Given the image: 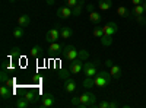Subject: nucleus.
<instances>
[{
    "label": "nucleus",
    "mask_w": 146,
    "mask_h": 108,
    "mask_svg": "<svg viewBox=\"0 0 146 108\" xmlns=\"http://www.w3.org/2000/svg\"><path fill=\"white\" fill-rule=\"evenodd\" d=\"M10 58H19L21 57V48L19 47H13V48L10 50Z\"/></svg>",
    "instance_id": "nucleus-30"
},
{
    "label": "nucleus",
    "mask_w": 146,
    "mask_h": 108,
    "mask_svg": "<svg viewBox=\"0 0 146 108\" xmlns=\"http://www.w3.org/2000/svg\"><path fill=\"white\" fill-rule=\"evenodd\" d=\"M9 2H10V3H15V2H16V0H9Z\"/></svg>",
    "instance_id": "nucleus-43"
},
{
    "label": "nucleus",
    "mask_w": 146,
    "mask_h": 108,
    "mask_svg": "<svg viewBox=\"0 0 146 108\" xmlns=\"http://www.w3.org/2000/svg\"><path fill=\"white\" fill-rule=\"evenodd\" d=\"M60 38V25H56V28L50 29L47 34H45V41L47 42H56L57 40Z\"/></svg>",
    "instance_id": "nucleus-5"
},
{
    "label": "nucleus",
    "mask_w": 146,
    "mask_h": 108,
    "mask_svg": "<svg viewBox=\"0 0 146 108\" xmlns=\"http://www.w3.org/2000/svg\"><path fill=\"white\" fill-rule=\"evenodd\" d=\"M98 107H100V108H110V102H108V101H101V102L98 104Z\"/></svg>",
    "instance_id": "nucleus-36"
},
{
    "label": "nucleus",
    "mask_w": 146,
    "mask_h": 108,
    "mask_svg": "<svg viewBox=\"0 0 146 108\" xmlns=\"http://www.w3.org/2000/svg\"><path fill=\"white\" fill-rule=\"evenodd\" d=\"M10 95H12V92H10V89H9L7 86H0V97H2L3 101L9 99Z\"/></svg>",
    "instance_id": "nucleus-20"
},
{
    "label": "nucleus",
    "mask_w": 146,
    "mask_h": 108,
    "mask_svg": "<svg viewBox=\"0 0 146 108\" xmlns=\"http://www.w3.org/2000/svg\"><path fill=\"white\" fill-rule=\"evenodd\" d=\"M85 5V0H79V3L75 6V7H72V12H73V16H79L82 13V7Z\"/></svg>",
    "instance_id": "nucleus-21"
},
{
    "label": "nucleus",
    "mask_w": 146,
    "mask_h": 108,
    "mask_svg": "<svg viewBox=\"0 0 146 108\" xmlns=\"http://www.w3.org/2000/svg\"><path fill=\"white\" fill-rule=\"evenodd\" d=\"M18 108H28L29 105H31V102L29 101H27L25 98H19L18 101H16V104H15Z\"/></svg>",
    "instance_id": "nucleus-26"
},
{
    "label": "nucleus",
    "mask_w": 146,
    "mask_h": 108,
    "mask_svg": "<svg viewBox=\"0 0 146 108\" xmlns=\"http://www.w3.org/2000/svg\"><path fill=\"white\" fill-rule=\"evenodd\" d=\"M23 34H25V32H23V27H18V28H15L13 29V38H16V40H21L22 37H23Z\"/></svg>",
    "instance_id": "nucleus-25"
},
{
    "label": "nucleus",
    "mask_w": 146,
    "mask_h": 108,
    "mask_svg": "<svg viewBox=\"0 0 146 108\" xmlns=\"http://www.w3.org/2000/svg\"><path fill=\"white\" fill-rule=\"evenodd\" d=\"M111 70H110V73H111V76L114 78V79H120L121 78V73H123V72H121V67L120 66H117V64H114L113 67H110Z\"/></svg>",
    "instance_id": "nucleus-18"
},
{
    "label": "nucleus",
    "mask_w": 146,
    "mask_h": 108,
    "mask_svg": "<svg viewBox=\"0 0 146 108\" xmlns=\"http://www.w3.org/2000/svg\"><path fill=\"white\" fill-rule=\"evenodd\" d=\"M94 86H95V79H94V78H89V76L85 78V80H83V88L91 89V88H94Z\"/></svg>",
    "instance_id": "nucleus-23"
},
{
    "label": "nucleus",
    "mask_w": 146,
    "mask_h": 108,
    "mask_svg": "<svg viewBox=\"0 0 146 108\" xmlns=\"http://www.w3.org/2000/svg\"><path fill=\"white\" fill-rule=\"evenodd\" d=\"M45 3H47L48 6H53V5L56 3V0H45Z\"/></svg>",
    "instance_id": "nucleus-40"
},
{
    "label": "nucleus",
    "mask_w": 146,
    "mask_h": 108,
    "mask_svg": "<svg viewBox=\"0 0 146 108\" xmlns=\"http://www.w3.org/2000/svg\"><path fill=\"white\" fill-rule=\"evenodd\" d=\"M94 79H95V86H96V88H105V86H108L110 83H111V80H113L114 78L111 76V73H110V72H107V70H100L98 73L94 76Z\"/></svg>",
    "instance_id": "nucleus-1"
},
{
    "label": "nucleus",
    "mask_w": 146,
    "mask_h": 108,
    "mask_svg": "<svg viewBox=\"0 0 146 108\" xmlns=\"http://www.w3.org/2000/svg\"><path fill=\"white\" fill-rule=\"evenodd\" d=\"M29 23H31V18L28 16V15H21L19 18H18V25H21V27H29Z\"/></svg>",
    "instance_id": "nucleus-16"
},
{
    "label": "nucleus",
    "mask_w": 146,
    "mask_h": 108,
    "mask_svg": "<svg viewBox=\"0 0 146 108\" xmlns=\"http://www.w3.org/2000/svg\"><path fill=\"white\" fill-rule=\"evenodd\" d=\"M72 35H73L72 28H69V27H60V38H62V40H69Z\"/></svg>",
    "instance_id": "nucleus-13"
},
{
    "label": "nucleus",
    "mask_w": 146,
    "mask_h": 108,
    "mask_svg": "<svg viewBox=\"0 0 146 108\" xmlns=\"http://www.w3.org/2000/svg\"><path fill=\"white\" fill-rule=\"evenodd\" d=\"M92 35L95 38H101L104 35V27H95L94 31H92Z\"/></svg>",
    "instance_id": "nucleus-27"
},
{
    "label": "nucleus",
    "mask_w": 146,
    "mask_h": 108,
    "mask_svg": "<svg viewBox=\"0 0 146 108\" xmlns=\"http://www.w3.org/2000/svg\"><path fill=\"white\" fill-rule=\"evenodd\" d=\"M98 7H100V10H108V9H111L113 7V2L111 0H100L98 2Z\"/></svg>",
    "instance_id": "nucleus-17"
},
{
    "label": "nucleus",
    "mask_w": 146,
    "mask_h": 108,
    "mask_svg": "<svg viewBox=\"0 0 146 108\" xmlns=\"http://www.w3.org/2000/svg\"><path fill=\"white\" fill-rule=\"evenodd\" d=\"M10 60H12L10 57L3 60V62H2V69H6V70H7V67H9V62H10Z\"/></svg>",
    "instance_id": "nucleus-35"
},
{
    "label": "nucleus",
    "mask_w": 146,
    "mask_h": 108,
    "mask_svg": "<svg viewBox=\"0 0 146 108\" xmlns=\"http://www.w3.org/2000/svg\"><path fill=\"white\" fill-rule=\"evenodd\" d=\"M89 21L92 22V23H95V25H98V23L102 21V16H101V13H100V12H91V13H89Z\"/></svg>",
    "instance_id": "nucleus-15"
},
{
    "label": "nucleus",
    "mask_w": 146,
    "mask_h": 108,
    "mask_svg": "<svg viewBox=\"0 0 146 108\" xmlns=\"http://www.w3.org/2000/svg\"><path fill=\"white\" fill-rule=\"evenodd\" d=\"M117 107V102L115 101H111V102H110V108H115Z\"/></svg>",
    "instance_id": "nucleus-41"
},
{
    "label": "nucleus",
    "mask_w": 146,
    "mask_h": 108,
    "mask_svg": "<svg viewBox=\"0 0 146 108\" xmlns=\"http://www.w3.org/2000/svg\"><path fill=\"white\" fill-rule=\"evenodd\" d=\"M101 42L104 47H110L113 44V35H102L101 37Z\"/></svg>",
    "instance_id": "nucleus-24"
},
{
    "label": "nucleus",
    "mask_w": 146,
    "mask_h": 108,
    "mask_svg": "<svg viewBox=\"0 0 146 108\" xmlns=\"http://www.w3.org/2000/svg\"><path fill=\"white\" fill-rule=\"evenodd\" d=\"M142 6H143V9H145V13H146V0H143V3H142Z\"/></svg>",
    "instance_id": "nucleus-42"
},
{
    "label": "nucleus",
    "mask_w": 146,
    "mask_h": 108,
    "mask_svg": "<svg viewBox=\"0 0 146 108\" xmlns=\"http://www.w3.org/2000/svg\"><path fill=\"white\" fill-rule=\"evenodd\" d=\"M78 58H80L82 62H88V58H89V51H88V50H79Z\"/></svg>",
    "instance_id": "nucleus-28"
},
{
    "label": "nucleus",
    "mask_w": 146,
    "mask_h": 108,
    "mask_svg": "<svg viewBox=\"0 0 146 108\" xmlns=\"http://www.w3.org/2000/svg\"><path fill=\"white\" fill-rule=\"evenodd\" d=\"M135 21L139 23V25H142V27L146 25V18H145L143 15H137V16H135Z\"/></svg>",
    "instance_id": "nucleus-31"
},
{
    "label": "nucleus",
    "mask_w": 146,
    "mask_h": 108,
    "mask_svg": "<svg viewBox=\"0 0 146 108\" xmlns=\"http://www.w3.org/2000/svg\"><path fill=\"white\" fill-rule=\"evenodd\" d=\"M101 62L98 58L94 60V62H88V63H83V75L85 76H89V78H94L96 73H98V67H100Z\"/></svg>",
    "instance_id": "nucleus-3"
},
{
    "label": "nucleus",
    "mask_w": 146,
    "mask_h": 108,
    "mask_svg": "<svg viewBox=\"0 0 146 108\" xmlns=\"http://www.w3.org/2000/svg\"><path fill=\"white\" fill-rule=\"evenodd\" d=\"M23 98H25L27 101H29L31 104H35L36 101H38V93H36L35 91H28Z\"/></svg>",
    "instance_id": "nucleus-14"
},
{
    "label": "nucleus",
    "mask_w": 146,
    "mask_h": 108,
    "mask_svg": "<svg viewBox=\"0 0 146 108\" xmlns=\"http://www.w3.org/2000/svg\"><path fill=\"white\" fill-rule=\"evenodd\" d=\"M70 73H72L70 70H62V72H60V75H58V78L63 79V80H66V79L70 78Z\"/></svg>",
    "instance_id": "nucleus-32"
},
{
    "label": "nucleus",
    "mask_w": 146,
    "mask_h": 108,
    "mask_svg": "<svg viewBox=\"0 0 146 108\" xmlns=\"http://www.w3.org/2000/svg\"><path fill=\"white\" fill-rule=\"evenodd\" d=\"M42 51H44V50H42V47L36 44V45H34L32 48H31L29 56H31V57H40V56L42 54Z\"/></svg>",
    "instance_id": "nucleus-19"
},
{
    "label": "nucleus",
    "mask_w": 146,
    "mask_h": 108,
    "mask_svg": "<svg viewBox=\"0 0 146 108\" xmlns=\"http://www.w3.org/2000/svg\"><path fill=\"white\" fill-rule=\"evenodd\" d=\"M70 104H72L73 107H80V99H79V97H73V98L70 99Z\"/></svg>",
    "instance_id": "nucleus-33"
},
{
    "label": "nucleus",
    "mask_w": 146,
    "mask_h": 108,
    "mask_svg": "<svg viewBox=\"0 0 146 108\" xmlns=\"http://www.w3.org/2000/svg\"><path fill=\"white\" fill-rule=\"evenodd\" d=\"M117 15H118L120 18L133 19V18H131V12H130L127 7H124V6H118V7H117Z\"/></svg>",
    "instance_id": "nucleus-12"
},
{
    "label": "nucleus",
    "mask_w": 146,
    "mask_h": 108,
    "mask_svg": "<svg viewBox=\"0 0 146 108\" xmlns=\"http://www.w3.org/2000/svg\"><path fill=\"white\" fill-rule=\"evenodd\" d=\"M104 64H105L107 67H113V66H114V62H113V60H111V58H107Z\"/></svg>",
    "instance_id": "nucleus-37"
},
{
    "label": "nucleus",
    "mask_w": 146,
    "mask_h": 108,
    "mask_svg": "<svg viewBox=\"0 0 146 108\" xmlns=\"http://www.w3.org/2000/svg\"><path fill=\"white\" fill-rule=\"evenodd\" d=\"M76 88H78L76 80H73L72 78H69V79L64 80V85H63V91H64V92L72 93V92H75V91H76Z\"/></svg>",
    "instance_id": "nucleus-9"
},
{
    "label": "nucleus",
    "mask_w": 146,
    "mask_h": 108,
    "mask_svg": "<svg viewBox=\"0 0 146 108\" xmlns=\"http://www.w3.org/2000/svg\"><path fill=\"white\" fill-rule=\"evenodd\" d=\"M137 15H145V9H143L142 5H136L131 10V18L133 19H135V16H137Z\"/></svg>",
    "instance_id": "nucleus-22"
},
{
    "label": "nucleus",
    "mask_w": 146,
    "mask_h": 108,
    "mask_svg": "<svg viewBox=\"0 0 146 108\" xmlns=\"http://www.w3.org/2000/svg\"><path fill=\"white\" fill-rule=\"evenodd\" d=\"M118 31V27L115 22H108L104 27V35H114Z\"/></svg>",
    "instance_id": "nucleus-10"
},
{
    "label": "nucleus",
    "mask_w": 146,
    "mask_h": 108,
    "mask_svg": "<svg viewBox=\"0 0 146 108\" xmlns=\"http://www.w3.org/2000/svg\"><path fill=\"white\" fill-rule=\"evenodd\" d=\"M56 104V98L53 93H44L41 97V108H51Z\"/></svg>",
    "instance_id": "nucleus-6"
},
{
    "label": "nucleus",
    "mask_w": 146,
    "mask_h": 108,
    "mask_svg": "<svg viewBox=\"0 0 146 108\" xmlns=\"http://www.w3.org/2000/svg\"><path fill=\"white\" fill-rule=\"evenodd\" d=\"M78 54H79V51L73 45H64L62 50V56L66 60H69V62H73L75 58H78Z\"/></svg>",
    "instance_id": "nucleus-4"
},
{
    "label": "nucleus",
    "mask_w": 146,
    "mask_h": 108,
    "mask_svg": "<svg viewBox=\"0 0 146 108\" xmlns=\"http://www.w3.org/2000/svg\"><path fill=\"white\" fill-rule=\"evenodd\" d=\"M86 10L91 13V12H94V10H95V6H94L92 3H91V5H86Z\"/></svg>",
    "instance_id": "nucleus-38"
},
{
    "label": "nucleus",
    "mask_w": 146,
    "mask_h": 108,
    "mask_svg": "<svg viewBox=\"0 0 146 108\" xmlns=\"http://www.w3.org/2000/svg\"><path fill=\"white\" fill-rule=\"evenodd\" d=\"M69 70L72 72V75H79L80 72L83 70V62L80 58H75L73 62H70Z\"/></svg>",
    "instance_id": "nucleus-7"
},
{
    "label": "nucleus",
    "mask_w": 146,
    "mask_h": 108,
    "mask_svg": "<svg viewBox=\"0 0 146 108\" xmlns=\"http://www.w3.org/2000/svg\"><path fill=\"white\" fill-rule=\"evenodd\" d=\"M63 47L64 45H62L60 42H51L50 44V47H48V53L50 54H58V53H62V50H63Z\"/></svg>",
    "instance_id": "nucleus-11"
},
{
    "label": "nucleus",
    "mask_w": 146,
    "mask_h": 108,
    "mask_svg": "<svg viewBox=\"0 0 146 108\" xmlns=\"http://www.w3.org/2000/svg\"><path fill=\"white\" fill-rule=\"evenodd\" d=\"M131 3L135 5V6H136V5H142V3H143V0H131Z\"/></svg>",
    "instance_id": "nucleus-39"
},
{
    "label": "nucleus",
    "mask_w": 146,
    "mask_h": 108,
    "mask_svg": "<svg viewBox=\"0 0 146 108\" xmlns=\"http://www.w3.org/2000/svg\"><path fill=\"white\" fill-rule=\"evenodd\" d=\"M57 16H58L60 19H67V18L73 16L72 7H69V6H62V7H58V9H57Z\"/></svg>",
    "instance_id": "nucleus-8"
},
{
    "label": "nucleus",
    "mask_w": 146,
    "mask_h": 108,
    "mask_svg": "<svg viewBox=\"0 0 146 108\" xmlns=\"http://www.w3.org/2000/svg\"><path fill=\"white\" fill-rule=\"evenodd\" d=\"M80 107L79 108H92V107H96V97L92 93V92H83L80 97Z\"/></svg>",
    "instance_id": "nucleus-2"
},
{
    "label": "nucleus",
    "mask_w": 146,
    "mask_h": 108,
    "mask_svg": "<svg viewBox=\"0 0 146 108\" xmlns=\"http://www.w3.org/2000/svg\"><path fill=\"white\" fill-rule=\"evenodd\" d=\"M0 82H2V85L9 82V75H7V70L6 69H2V73H0Z\"/></svg>",
    "instance_id": "nucleus-29"
},
{
    "label": "nucleus",
    "mask_w": 146,
    "mask_h": 108,
    "mask_svg": "<svg viewBox=\"0 0 146 108\" xmlns=\"http://www.w3.org/2000/svg\"><path fill=\"white\" fill-rule=\"evenodd\" d=\"M64 3H66V6H69V7H75V6L79 3V0H64Z\"/></svg>",
    "instance_id": "nucleus-34"
}]
</instances>
